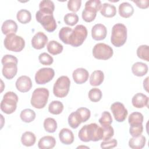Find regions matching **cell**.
Here are the masks:
<instances>
[{
	"label": "cell",
	"instance_id": "cell-1",
	"mask_svg": "<svg viewBox=\"0 0 149 149\" xmlns=\"http://www.w3.org/2000/svg\"><path fill=\"white\" fill-rule=\"evenodd\" d=\"M39 10L36 12V18L44 27L48 31H54L56 27V22L53 15L55 9L54 2L50 0H43L40 2Z\"/></svg>",
	"mask_w": 149,
	"mask_h": 149
},
{
	"label": "cell",
	"instance_id": "cell-2",
	"mask_svg": "<svg viewBox=\"0 0 149 149\" xmlns=\"http://www.w3.org/2000/svg\"><path fill=\"white\" fill-rule=\"evenodd\" d=\"M102 136L103 130L102 127L95 123L83 126L78 133L79 139L84 142L99 141L102 140Z\"/></svg>",
	"mask_w": 149,
	"mask_h": 149
},
{
	"label": "cell",
	"instance_id": "cell-3",
	"mask_svg": "<svg viewBox=\"0 0 149 149\" xmlns=\"http://www.w3.org/2000/svg\"><path fill=\"white\" fill-rule=\"evenodd\" d=\"M1 62L3 65V76L9 80L13 79L17 72V58L12 55L7 54L2 57Z\"/></svg>",
	"mask_w": 149,
	"mask_h": 149
},
{
	"label": "cell",
	"instance_id": "cell-4",
	"mask_svg": "<svg viewBox=\"0 0 149 149\" xmlns=\"http://www.w3.org/2000/svg\"><path fill=\"white\" fill-rule=\"evenodd\" d=\"M127 40V28L122 23L114 24L112 29L111 41L116 47H120L125 44Z\"/></svg>",
	"mask_w": 149,
	"mask_h": 149
},
{
	"label": "cell",
	"instance_id": "cell-5",
	"mask_svg": "<svg viewBox=\"0 0 149 149\" xmlns=\"http://www.w3.org/2000/svg\"><path fill=\"white\" fill-rule=\"evenodd\" d=\"M49 91L44 87H40L35 89L32 93L31 104L35 108L42 109L47 104L48 97Z\"/></svg>",
	"mask_w": 149,
	"mask_h": 149
},
{
	"label": "cell",
	"instance_id": "cell-6",
	"mask_svg": "<svg viewBox=\"0 0 149 149\" xmlns=\"http://www.w3.org/2000/svg\"><path fill=\"white\" fill-rule=\"evenodd\" d=\"M18 97L12 91L6 92L3 96L1 102V109L6 114H11L14 112L17 108Z\"/></svg>",
	"mask_w": 149,
	"mask_h": 149
},
{
	"label": "cell",
	"instance_id": "cell-7",
	"mask_svg": "<svg viewBox=\"0 0 149 149\" xmlns=\"http://www.w3.org/2000/svg\"><path fill=\"white\" fill-rule=\"evenodd\" d=\"M101 5V2L99 0H90L87 1L81 14L83 19L86 22L93 21L96 17L97 12L100 10Z\"/></svg>",
	"mask_w": 149,
	"mask_h": 149
},
{
	"label": "cell",
	"instance_id": "cell-8",
	"mask_svg": "<svg viewBox=\"0 0 149 149\" xmlns=\"http://www.w3.org/2000/svg\"><path fill=\"white\" fill-rule=\"evenodd\" d=\"M3 44L8 50L17 52L23 49L25 46V41L22 37L15 34H10L5 38Z\"/></svg>",
	"mask_w": 149,
	"mask_h": 149
},
{
	"label": "cell",
	"instance_id": "cell-9",
	"mask_svg": "<svg viewBox=\"0 0 149 149\" xmlns=\"http://www.w3.org/2000/svg\"><path fill=\"white\" fill-rule=\"evenodd\" d=\"M70 86V80L66 76H61L55 82L53 86V93L55 96L59 98L66 97Z\"/></svg>",
	"mask_w": 149,
	"mask_h": 149
},
{
	"label": "cell",
	"instance_id": "cell-10",
	"mask_svg": "<svg viewBox=\"0 0 149 149\" xmlns=\"http://www.w3.org/2000/svg\"><path fill=\"white\" fill-rule=\"evenodd\" d=\"M87 28L82 25H77L73 30L69 39V44L74 47L81 45L87 36Z\"/></svg>",
	"mask_w": 149,
	"mask_h": 149
},
{
	"label": "cell",
	"instance_id": "cell-11",
	"mask_svg": "<svg viewBox=\"0 0 149 149\" xmlns=\"http://www.w3.org/2000/svg\"><path fill=\"white\" fill-rule=\"evenodd\" d=\"M113 54L112 47L104 43H98L93 48V55L97 59L107 60L112 56Z\"/></svg>",
	"mask_w": 149,
	"mask_h": 149
},
{
	"label": "cell",
	"instance_id": "cell-12",
	"mask_svg": "<svg viewBox=\"0 0 149 149\" xmlns=\"http://www.w3.org/2000/svg\"><path fill=\"white\" fill-rule=\"evenodd\" d=\"M55 75V71L51 68L40 69L35 74V81L38 84H45L50 81Z\"/></svg>",
	"mask_w": 149,
	"mask_h": 149
},
{
	"label": "cell",
	"instance_id": "cell-13",
	"mask_svg": "<svg viewBox=\"0 0 149 149\" xmlns=\"http://www.w3.org/2000/svg\"><path fill=\"white\" fill-rule=\"evenodd\" d=\"M111 110L112 112L115 119L118 122H123L128 114L127 109L124 105L120 102H115L111 106Z\"/></svg>",
	"mask_w": 149,
	"mask_h": 149
},
{
	"label": "cell",
	"instance_id": "cell-14",
	"mask_svg": "<svg viewBox=\"0 0 149 149\" xmlns=\"http://www.w3.org/2000/svg\"><path fill=\"white\" fill-rule=\"evenodd\" d=\"M15 85L18 91L22 93H26L31 88L32 81L29 76L23 75L17 79Z\"/></svg>",
	"mask_w": 149,
	"mask_h": 149
},
{
	"label": "cell",
	"instance_id": "cell-15",
	"mask_svg": "<svg viewBox=\"0 0 149 149\" xmlns=\"http://www.w3.org/2000/svg\"><path fill=\"white\" fill-rule=\"evenodd\" d=\"M47 36L42 32H37L31 39V45L36 49L43 48L48 42Z\"/></svg>",
	"mask_w": 149,
	"mask_h": 149
},
{
	"label": "cell",
	"instance_id": "cell-16",
	"mask_svg": "<svg viewBox=\"0 0 149 149\" xmlns=\"http://www.w3.org/2000/svg\"><path fill=\"white\" fill-rule=\"evenodd\" d=\"M107 28L102 24H96L92 27L91 36L94 40L100 41L105 39L107 36Z\"/></svg>",
	"mask_w": 149,
	"mask_h": 149
},
{
	"label": "cell",
	"instance_id": "cell-17",
	"mask_svg": "<svg viewBox=\"0 0 149 149\" xmlns=\"http://www.w3.org/2000/svg\"><path fill=\"white\" fill-rule=\"evenodd\" d=\"M88 72L83 68H77L72 73V77L74 81L79 84H83L87 81L88 79Z\"/></svg>",
	"mask_w": 149,
	"mask_h": 149
},
{
	"label": "cell",
	"instance_id": "cell-18",
	"mask_svg": "<svg viewBox=\"0 0 149 149\" xmlns=\"http://www.w3.org/2000/svg\"><path fill=\"white\" fill-rule=\"evenodd\" d=\"M132 103L133 107L137 108H142L145 106L148 107V97L141 93H139L133 95Z\"/></svg>",
	"mask_w": 149,
	"mask_h": 149
},
{
	"label": "cell",
	"instance_id": "cell-19",
	"mask_svg": "<svg viewBox=\"0 0 149 149\" xmlns=\"http://www.w3.org/2000/svg\"><path fill=\"white\" fill-rule=\"evenodd\" d=\"M59 138L61 142L65 145H69L74 141L73 132L68 128H63L59 133Z\"/></svg>",
	"mask_w": 149,
	"mask_h": 149
},
{
	"label": "cell",
	"instance_id": "cell-20",
	"mask_svg": "<svg viewBox=\"0 0 149 149\" xmlns=\"http://www.w3.org/2000/svg\"><path fill=\"white\" fill-rule=\"evenodd\" d=\"M1 30L2 33L6 36L10 34H15L17 30V23L13 20H6L2 23Z\"/></svg>",
	"mask_w": 149,
	"mask_h": 149
},
{
	"label": "cell",
	"instance_id": "cell-21",
	"mask_svg": "<svg viewBox=\"0 0 149 149\" xmlns=\"http://www.w3.org/2000/svg\"><path fill=\"white\" fill-rule=\"evenodd\" d=\"M55 139L51 136H46L41 137L38 142V147L40 149H50L55 146Z\"/></svg>",
	"mask_w": 149,
	"mask_h": 149
},
{
	"label": "cell",
	"instance_id": "cell-22",
	"mask_svg": "<svg viewBox=\"0 0 149 149\" xmlns=\"http://www.w3.org/2000/svg\"><path fill=\"white\" fill-rule=\"evenodd\" d=\"M148 68L146 63L141 62L134 63L132 66V72L136 76L141 77L144 76L148 72Z\"/></svg>",
	"mask_w": 149,
	"mask_h": 149
},
{
	"label": "cell",
	"instance_id": "cell-23",
	"mask_svg": "<svg viewBox=\"0 0 149 149\" xmlns=\"http://www.w3.org/2000/svg\"><path fill=\"white\" fill-rule=\"evenodd\" d=\"M134 13L133 6L129 2H124L121 3L119 6V14L124 18H128L132 16Z\"/></svg>",
	"mask_w": 149,
	"mask_h": 149
},
{
	"label": "cell",
	"instance_id": "cell-24",
	"mask_svg": "<svg viewBox=\"0 0 149 149\" xmlns=\"http://www.w3.org/2000/svg\"><path fill=\"white\" fill-rule=\"evenodd\" d=\"M146 142V137L141 134L137 137H133L130 139L129 146L133 149H141L145 146Z\"/></svg>",
	"mask_w": 149,
	"mask_h": 149
},
{
	"label": "cell",
	"instance_id": "cell-25",
	"mask_svg": "<svg viewBox=\"0 0 149 149\" xmlns=\"http://www.w3.org/2000/svg\"><path fill=\"white\" fill-rule=\"evenodd\" d=\"M101 14L106 17H112L116 13V7L109 3H104L100 9Z\"/></svg>",
	"mask_w": 149,
	"mask_h": 149
},
{
	"label": "cell",
	"instance_id": "cell-26",
	"mask_svg": "<svg viewBox=\"0 0 149 149\" xmlns=\"http://www.w3.org/2000/svg\"><path fill=\"white\" fill-rule=\"evenodd\" d=\"M104 74L100 70H94L90 77V84L93 86H100L104 81Z\"/></svg>",
	"mask_w": 149,
	"mask_h": 149
},
{
	"label": "cell",
	"instance_id": "cell-27",
	"mask_svg": "<svg viewBox=\"0 0 149 149\" xmlns=\"http://www.w3.org/2000/svg\"><path fill=\"white\" fill-rule=\"evenodd\" d=\"M36 141V137L35 134L31 132H24L21 137V142L22 144L26 147H30L33 146Z\"/></svg>",
	"mask_w": 149,
	"mask_h": 149
},
{
	"label": "cell",
	"instance_id": "cell-28",
	"mask_svg": "<svg viewBox=\"0 0 149 149\" xmlns=\"http://www.w3.org/2000/svg\"><path fill=\"white\" fill-rule=\"evenodd\" d=\"M47 48L48 52L54 55L61 54L63 49V45L55 40H52L48 42Z\"/></svg>",
	"mask_w": 149,
	"mask_h": 149
},
{
	"label": "cell",
	"instance_id": "cell-29",
	"mask_svg": "<svg viewBox=\"0 0 149 149\" xmlns=\"http://www.w3.org/2000/svg\"><path fill=\"white\" fill-rule=\"evenodd\" d=\"M16 18L20 23L22 24H26L31 21V15L30 11L23 9L17 12L16 14Z\"/></svg>",
	"mask_w": 149,
	"mask_h": 149
},
{
	"label": "cell",
	"instance_id": "cell-30",
	"mask_svg": "<svg viewBox=\"0 0 149 149\" xmlns=\"http://www.w3.org/2000/svg\"><path fill=\"white\" fill-rule=\"evenodd\" d=\"M73 29L69 27H63L59 32V39L65 44H69V39Z\"/></svg>",
	"mask_w": 149,
	"mask_h": 149
},
{
	"label": "cell",
	"instance_id": "cell-31",
	"mask_svg": "<svg viewBox=\"0 0 149 149\" xmlns=\"http://www.w3.org/2000/svg\"><path fill=\"white\" fill-rule=\"evenodd\" d=\"M20 117L24 122L30 123L33 121L36 118V113L31 109H24L21 111Z\"/></svg>",
	"mask_w": 149,
	"mask_h": 149
},
{
	"label": "cell",
	"instance_id": "cell-32",
	"mask_svg": "<svg viewBox=\"0 0 149 149\" xmlns=\"http://www.w3.org/2000/svg\"><path fill=\"white\" fill-rule=\"evenodd\" d=\"M63 110V105L59 101H53L48 106V111L54 115H59Z\"/></svg>",
	"mask_w": 149,
	"mask_h": 149
},
{
	"label": "cell",
	"instance_id": "cell-33",
	"mask_svg": "<svg viewBox=\"0 0 149 149\" xmlns=\"http://www.w3.org/2000/svg\"><path fill=\"white\" fill-rule=\"evenodd\" d=\"M81 123H82L81 119L76 111L75 112H72L69 115L68 117V123L72 128H77Z\"/></svg>",
	"mask_w": 149,
	"mask_h": 149
},
{
	"label": "cell",
	"instance_id": "cell-34",
	"mask_svg": "<svg viewBox=\"0 0 149 149\" xmlns=\"http://www.w3.org/2000/svg\"><path fill=\"white\" fill-rule=\"evenodd\" d=\"M44 127L48 133H54L57 129V122L52 118H47L44 121Z\"/></svg>",
	"mask_w": 149,
	"mask_h": 149
},
{
	"label": "cell",
	"instance_id": "cell-35",
	"mask_svg": "<svg viewBox=\"0 0 149 149\" xmlns=\"http://www.w3.org/2000/svg\"><path fill=\"white\" fill-rule=\"evenodd\" d=\"M137 56L147 62L149 61V47L147 45H140L137 49Z\"/></svg>",
	"mask_w": 149,
	"mask_h": 149
},
{
	"label": "cell",
	"instance_id": "cell-36",
	"mask_svg": "<svg viewBox=\"0 0 149 149\" xmlns=\"http://www.w3.org/2000/svg\"><path fill=\"white\" fill-rule=\"evenodd\" d=\"M144 119L142 113L139 112H134L130 113L128 118V122L130 125L143 123Z\"/></svg>",
	"mask_w": 149,
	"mask_h": 149
},
{
	"label": "cell",
	"instance_id": "cell-37",
	"mask_svg": "<svg viewBox=\"0 0 149 149\" xmlns=\"http://www.w3.org/2000/svg\"><path fill=\"white\" fill-rule=\"evenodd\" d=\"M88 98L92 102H98L99 101L102 96L101 91L98 88H91L88 92Z\"/></svg>",
	"mask_w": 149,
	"mask_h": 149
},
{
	"label": "cell",
	"instance_id": "cell-38",
	"mask_svg": "<svg viewBox=\"0 0 149 149\" xmlns=\"http://www.w3.org/2000/svg\"><path fill=\"white\" fill-rule=\"evenodd\" d=\"M101 127L103 130V136L102 140L105 141L111 139L114 134L113 128L111 126V125H101Z\"/></svg>",
	"mask_w": 149,
	"mask_h": 149
},
{
	"label": "cell",
	"instance_id": "cell-39",
	"mask_svg": "<svg viewBox=\"0 0 149 149\" xmlns=\"http://www.w3.org/2000/svg\"><path fill=\"white\" fill-rule=\"evenodd\" d=\"M79 21V16L75 13H68L64 16V22L67 25L74 26Z\"/></svg>",
	"mask_w": 149,
	"mask_h": 149
},
{
	"label": "cell",
	"instance_id": "cell-40",
	"mask_svg": "<svg viewBox=\"0 0 149 149\" xmlns=\"http://www.w3.org/2000/svg\"><path fill=\"white\" fill-rule=\"evenodd\" d=\"M129 133L132 137H137L141 135L143 132V126L142 123L130 125Z\"/></svg>",
	"mask_w": 149,
	"mask_h": 149
},
{
	"label": "cell",
	"instance_id": "cell-41",
	"mask_svg": "<svg viewBox=\"0 0 149 149\" xmlns=\"http://www.w3.org/2000/svg\"><path fill=\"white\" fill-rule=\"evenodd\" d=\"M76 111L77 112L81 122H86L87 120H88V119L90 117L91 115V112L87 108H84V107H81L78 108Z\"/></svg>",
	"mask_w": 149,
	"mask_h": 149
},
{
	"label": "cell",
	"instance_id": "cell-42",
	"mask_svg": "<svg viewBox=\"0 0 149 149\" xmlns=\"http://www.w3.org/2000/svg\"><path fill=\"white\" fill-rule=\"evenodd\" d=\"M39 62L44 65H50L54 62L53 58L46 52H42L38 56Z\"/></svg>",
	"mask_w": 149,
	"mask_h": 149
},
{
	"label": "cell",
	"instance_id": "cell-43",
	"mask_svg": "<svg viewBox=\"0 0 149 149\" xmlns=\"http://www.w3.org/2000/svg\"><path fill=\"white\" fill-rule=\"evenodd\" d=\"M98 121L101 125H111L112 123V118L111 113L108 111H104Z\"/></svg>",
	"mask_w": 149,
	"mask_h": 149
},
{
	"label": "cell",
	"instance_id": "cell-44",
	"mask_svg": "<svg viewBox=\"0 0 149 149\" xmlns=\"http://www.w3.org/2000/svg\"><path fill=\"white\" fill-rule=\"evenodd\" d=\"M81 5V0H69L68 2V8L73 12H77Z\"/></svg>",
	"mask_w": 149,
	"mask_h": 149
},
{
	"label": "cell",
	"instance_id": "cell-45",
	"mask_svg": "<svg viewBox=\"0 0 149 149\" xmlns=\"http://www.w3.org/2000/svg\"><path fill=\"white\" fill-rule=\"evenodd\" d=\"M117 140L115 139L105 140L101 143V147L102 148H112L117 146Z\"/></svg>",
	"mask_w": 149,
	"mask_h": 149
},
{
	"label": "cell",
	"instance_id": "cell-46",
	"mask_svg": "<svg viewBox=\"0 0 149 149\" xmlns=\"http://www.w3.org/2000/svg\"><path fill=\"white\" fill-rule=\"evenodd\" d=\"M133 2L135 3L139 8L141 9H146L149 6L148 0H139V1L133 0Z\"/></svg>",
	"mask_w": 149,
	"mask_h": 149
},
{
	"label": "cell",
	"instance_id": "cell-47",
	"mask_svg": "<svg viewBox=\"0 0 149 149\" xmlns=\"http://www.w3.org/2000/svg\"><path fill=\"white\" fill-rule=\"evenodd\" d=\"M148 77H147L143 81V87L147 92H148Z\"/></svg>",
	"mask_w": 149,
	"mask_h": 149
}]
</instances>
